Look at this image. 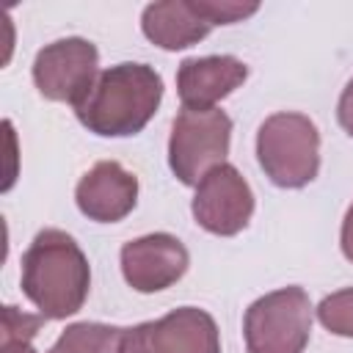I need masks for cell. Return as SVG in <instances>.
Instances as JSON below:
<instances>
[{
    "label": "cell",
    "instance_id": "obj_11",
    "mask_svg": "<svg viewBox=\"0 0 353 353\" xmlns=\"http://www.w3.org/2000/svg\"><path fill=\"white\" fill-rule=\"evenodd\" d=\"M245 77H248V66L234 55L188 58L179 63L176 91H179L182 108L207 110V108H215V102L229 97L234 88H240Z\"/></svg>",
    "mask_w": 353,
    "mask_h": 353
},
{
    "label": "cell",
    "instance_id": "obj_12",
    "mask_svg": "<svg viewBox=\"0 0 353 353\" xmlns=\"http://www.w3.org/2000/svg\"><path fill=\"white\" fill-rule=\"evenodd\" d=\"M141 28L152 44L163 50H185L201 41L215 25L204 17L201 0H163L143 8Z\"/></svg>",
    "mask_w": 353,
    "mask_h": 353
},
{
    "label": "cell",
    "instance_id": "obj_17",
    "mask_svg": "<svg viewBox=\"0 0 353 353\" xmlns=\"http://www.w3.org/2000/svg\"><path fill=\"white\" fill-rule=\"evenodd\" d=\"M342 254L353 262V204L347 207L345 221H342Z\"/></svg>",
    "mask_w": 353,
    "mask_h": 353
},
{
    "label": "cell",
    "instance_id": "obj_6",
    "mask_svg": "<svg viewBox=\"0 0 353 353\" xmlns=\"http://www.w3.org/2000/svg\"><path fill=\"white\" fill-rule=\"evenodd\" d=\"M97 63L99 52L88 39H58L36 52L33 83L44 99L69 102L77 108L99 77Z\"/></svg>",
    "mask_w": 353,
    "mask_h": 353
},
{
    "label": "cell",
    "instance_id": "obj_3",
    "mask_svg": "<svg viewBox=\"0 0 353 353\" xmlns=\"http://www.w3.org/2000/svg\"><path fill=\"white\" fill-rule=\"evenodd\" d=\"M256 160L279 188H303L320 168V132L303 113H273L256 132Z\"/></svg>",
    "mask_w": 353,
    "mask_h": 353
},
{
    "label": "cell",
    "instance_id": "obj_8",
    "mask_svg": "<svg viewBox=\"0 0 353 353\" xmlns=\"http://www.w3.org/2000/svg\"><path fill=\"white\" fill-rule=\"evenodd\" d=\"M190 210L201 229L210 234L232 237L248 226L254 212V193L234 165L221 163L210 168L196 185Z\"/></svg>",
    "mask_w": 353,
    "mask_h": 353
},
{
    "label": "cell",
    "instance_id": "obj_7",
    "mask_svg": "<svg viewBox=\"0 0 353 353\" xmlns=\"http://www.w3.org/2000/svg\"><path fill=\"white\" fill-rule=\"evenodd\" d=\"M121 353H221V336L204 309L182 306L160 320L124 328Z\"/></svg>",
    "mask_w": 353,
    "mask_h": 353
},
{
    "label": "cell",
    "instance_id": "obj_16",
    "mask_svg": "<svg viewBox=\"0 0 353 353\" xmlns=\"http://www.w3.org/2000/svg\"><path fill=\"white\" fill-rule=\"evenodd\" d=\"M336 116H339V124L345 127V132L353 135V80L345 85V91H342V97H339Z\"/></svg>",
    "mask_w": 353,
    "mask_h": 353
},
{
    "label": "cell",
    "instance_id": "obj_13",
    "mask_svg": "<svg viewBox=\"0 0 353 353\" xmlns=\"http://www.w3.org/2000/svg\"><path fill=\"white\" fill-rule=\"evenodd\" d=\"M124 328L108 323H74L69 325L47 353H121Z\"/></svg>",
    "mask_w": 353,
    "mask_h": 353
},
{
    "label": "cell",
    "instance_id": "obj_14",
    "mask_svg": "<svg viewBox=\"0 0 353 353\" xmlns=\"http://www.w3.org/2000/svg\"><path fill=\"white\" fill-rule=\"evenodd\" d=\"M44 314H28L17 306H3V320H0V353H36L33 350V336L39 334Z\"/></svg>",
    "mask_w": 353,
    "mask_h": 353
},
{
    "label": "cell",
    "instance_id": "obj_2",
    "mask_svg": "<svg viewBox=\"0 0 353 353\" xmlns=\"http://www.w3.org/2000/svg\"><path fill=\"white\" fill-rule=\"evenodd\" d=\"M163 77L149 63H116L99 72L88 97L74 108L83 127L105 138L141 132L157 113Z\"/></svg>",
    "mask_w": 353,
    "mask_h": 353
},
{
    "label": "cell",
    "instance_id": "obj_5",
    "mask_svg": "<svg viewBox=\"0 0 353 353\" xmlns=\"http://www.w3.org/2000/svg\"><path fill=\"white\" fill-rule=\"evenodd\" d=\"M232 119L218 110L182 108L171 124L168 138V165L182 185H199L201 176L221 165L229 154Z\"/></svg>",
    "mask_w": 353,
    "mask_h": 353
},
{
    "label": "cell",
    "instance_id": "obj_9",
    "mask_svg": "<svg viewBox=\"0 0 353 353\" xmlns=\"http://www.w3.org/2000/svg\"><path fill=\"white\" fill-rule=\"evenodd\" d=\"M188 262V248L165 232L135 237L121 248L124 281L138 292H160L171 287L185 276Z\"/></svg>",
    "mask_w": 353,
    "mask_h": 353
},
{
    "label": "cell",
    "instance_id": "obj_15",
    "mask_svg": "<svg viewBox=\"0 0 353 353\" xmlns=\"http://www.w3.org/2000/svg\"><path fill=\"white\" fill-rule=\"evenodd\" d=\"M317 320L336 336L353 339V287L331 292L317 306Z\"/></svg>",
    "mask_w": 353,
    "mask_h": 353
},
{
    "label": "cell",
    "instance_id": "obj_4",
    "mask_svg": "<svg viewBox=\"0 0 353 353\" xmlns=\"http://www.w3.org/2000/svg\"><path fill=\"white\" fill-rule=\"evenodd\" d=\"M248 353H303L312 334V303L303 287H281L256 298L243 320Z\"/></svg>",
    "mask_w": 353,
    "mask_h": 353
},
{
    "label": "cell",
    "instance_id": "obj_10",
    "mask_svg": "<svg viewBox=\"0 0 353 353\" xmlns=\"http://www.w3.org/2000/svg\"><path fill=\"white\" fill-rule=\"evenodd\" d=\"M80 212L99 223H116L138 201V176L116 160H99L74 190Z\"/></svg>",
    "mask_w": 353,
    "mask_h": 353
},
{
    "label": "cell",
    "instance_id": "obj_1",
    "mask_svg": "<svg viewBox=\"0 0 353 353\" xmlns=\"http://www.w3.org/2000/svg\"><path fill=\"white\" fill-rule=\"evenodd\" d=\"M91 268L72 234L41 229L22 254V292L47 320H63L88 298Z\"/></svg>",
    "mask_w": 353,
    "mask_h": 353
}]
</instances>
